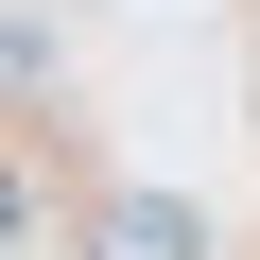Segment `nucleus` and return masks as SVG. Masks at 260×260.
<instances>
[{"instance_id": "nucleus-1", "label": "nucleus", "mask_w": 260, "mask_h": 260, "mask_svg": "<svg viewBox=\"0 0 260 260\" xmlns=\"http://www.w3.org/2000/svg\"><path fill=\"white\" fill-rule=\"evenodd\" d=\"M87 260H208V225H191L174 191H104V208H87Z\"/></svg>"}, {"instance_id": "nucleus-2", "label": "nucleus", "mask_w": 260, "mask_h": 260, "mask_svg": "<svg viewBox=\"0 0 260 260\" xmlns=\"http://www.w3.org/2000/svg\"><path fill=\"white\" fill-rule=\"evenodd\" d=\"M35 70H52V35H35V18H0V87H35Z\"/></svg>"}]
</instances>
